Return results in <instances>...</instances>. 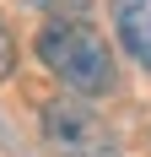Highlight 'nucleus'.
<instances>
[{
  "label": "nucleus",
  "mask_w": 151,
  "mask_h": 157,
  "mask_svg": "<svg viewBox=\"0 0 151 157\" xmlns=\"http://www.w3.org/2000/svg\"><path fill=\"white\" fill-rule=\"evenodd\" d=\"M32 6H38V11H54V16H81L92 0H32Z\"/></svg>",
  "instance_id": "20e7f679"
},
{
  "label": "nucleus",
  "mask_w": 151,
  "mask_h": 157,
  "mask_svg": "<svg viewBox=\"0 0 151 157\" xmlns=\"http://www.w3.org/2000/svg\"><path fill=\"white\" fill-rule=\"evenodd\" d=\"M11 65H16V38H11V27L0 22V76H11Z\"/></svg>",
  "instance_id": "39448f33"
},
{
  "label": "nucleus",
  "mask_w": 151,
  "mask_h": 157,
  "mask_svg": "<svg viewBox=\"0 0 151 157\" xmlns=\"http://www.w3.org/2000/svg\"><path fill=\"white\" fill-rule=\"evenodd\" d=\"M113 33L151 76V0H113Z\"/></svg>",
  "instance_id": "7ed1b4c3"
},
{
  "label": "nucleus",
  "mask_w": 151,
  "mask_h": 157,
  "mask_svg": "<svg viewBox=\"0 0 151 157\" xmlns=\"http://www.w3.org/2000/svg\"><path fill=\"white\" fill-rule=\"evenodd\" d=\"M43 141L60 157H119V141L108 136V125L76 98L43 103Z\"/></svg>",
  "instance_id": "f03ea898"
},
{
  "label": "nucleus",
  "mask_w": 151,
  "mask_h": 157,
  "mask_svg": "<svg viewBox=\"0 0 151 157\" xmlns=\"http://www.w3.org/2000/svg\"><path fill=\"white\" fill-rule=\"evenodd\" d=\"M38 60H43L76 98H108L113 81H119L108 44L87 27V22H76V16H54V22L38 33Z\"/></svg>",
  "instance_id": "f257e3e1"
}]
</instances>
